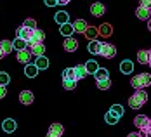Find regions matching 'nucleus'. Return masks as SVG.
Wrapping results in <instances>:
<instances>
[{
	"mask_svg": "<svg viewBox=\"0 0 151 137\" xmlns=\"http://www.w3.org/2000/svg\"><path fill=\"white\" fill-rule=\"evenodd\" d=\"M127 137H141V136H139V132H132V134H129Z\"/></svg>",
	"mask_w": 151,
	"mask_h": 137,
	"instance_id": "nucleus-43",
	"label": "nucleus"
},
{
	"mask_svg": "<svg viewBox=\"0 0 151 137\" xmlns=\"http://www.w3.org/2000/svg\"><path fill=\"white\" fill-rule=\"evenodd\" d=\"M63 80H75L73 68H66V70H63Z\"/></svg>",
	"mask_w": 151,
	"mask_h": 137,
	"instance_id": "nucleus-33",
	"label": "nucleus"
},
{
	"mask_svg": "<svg viewBox=\"0 0 151 137\" xmlns=\"http://www.w3.org/2000/svg\"><path fill=\"white\" fill-rule=\"evenodd\" d=\"M49 130H50V132H54V134H59V136L64 134V127H63L61 123H52V125L49 127Z\"/></svg>",
	"mask_w": 151,
	"mask_h": 137,
	"instance_id": "nucleus-30",
	"label": "nucleus"
},
{
	"mask_svg": "<svg viewBox=\"0 0 151 137\" xmlns=\"http://www.w3.org/2000/svg\"><path fill=\"white\" fill-rule=\"evenodd\" d=\"M109 87H111V80H109V78L99 80V82H97V89H99V90H108Z\"/></svg>",
	"mask_w": 151,
	"mask_h": 137,
	"instance_id": "nucleus-32",
	"label": "nucleus"
},
{
	"mask_svg": "<svg viewBox=\"0 0 151 137\" xmlns=\"http://www.w3.org/2000/svg\"><path fill=\"white\" fill-rule=\"evenodd\" d=\"M146 101H148V92L144 90V89H137L136 94L130 95V99H129V106L132 108V109H139L141 106L146 104Z\"/></svg>",
	"mask_w": 151,
	"mask_h": 137,
	"instance_id": "nucleus-1",
	"label": "nucleus"
},
{
	"mask_svg": "<svg viewBox=\"0 0 151 137\" xmlns=\"http://www.w3.org/2000/svg\"><path fill=\"white\" fill-rule=\"evenodd\" d=\"M63 47H64L66 52H75L76 49H78V42H76V38H73V37H64Z\"/></svg>",
	"mask_w": 151,
	"mask_h": 137,
	"instance_id": "nucleus-5",
	"label": "nucleus"
},
{
	"mask_svg": "<svg viewBox=\"0 0 151 137\" xmlns=\"http://www.w3.org/2000/svg\"><path fill=\"white\" fill-rule=\"evenodd\" d=\"M31 59V52L30 49L26 47V49H21V50H17V61L23 62V64H28Z\"/></svg>",
	"mask_w": 151,
	"mask_h": 137,
	"instance_id": "nucleus-9",
	"label": "nucleus"
},
{
	"mask_svg": "<svg viewBox=\"0 0 151 137\" xmlns=\"http://www.w3.org/2000/svg\"><path fill=\"white\" fill-rule=\"evenodd\" d=\"M71 0H58V4H61V5H66V4H70Z\"/></svg>",
	"mask_w": 151,
	"mask_h": 137,
	"instance_id": "nucleus-42",
	"label": "nucleus"
},
{
	"mask_svg": "<svg viewBox=\"0 0 151 137\" xmlns=\"http://www.w3.org/2000/svg\"><path fill=\"white\" fill-rule=\"evenodd\" d=\"M24 75L28 76V78H35V76L38 75V68L35 66V64H26V68H24Z\"/></svg>",
	"mask_w": 151,
	"mask_h": 137,
	"instance_id": "nucleus-17",
	"label": "nucleus"
},
{
	"mask_svg": "<svg viewBox=\"0 0 151 137\" xmlns=\"http://www.w3.org/2000/svg\"><path fill=\"white\" fill-rule=\"evenodd\" d=\"M150 118L148 116H144V115H137L136 118H134V125H136L137 128H142L144 125H146V122H148Z\"/></svg>",
	"mask_w": 151,
	"mask_h": 137,
	"instance_id": "nucleus-27",
	"label": "nucleus"
},
{
	"mask_svg": "<svg viewBox=\"0 0 151 137\" xmlns=\"http://www.w3.org/2000/svg\"><path fill=\"white\" fill-rule=\"evenodd\" d=\"M115 54H116V47L113 45V44H101V50H99L101 57L111 59V57H115Z\"/></svg>",
	"mask_w": 151,
	"mask_h": 137,
	"instance_id": "nucleus-3",
	"label": "nucleus"
},
{
	"mask_svg": "<svg viewBox=\"0 0 151 137\" xmlns=\"http://www.w3.org/2000/svg\"><path fill=\"white\" fill-rule=\"evenodd\" d=\"M83 35H85L89 40H96V38L99 37V31H97L96 26H87V30L83 31Z\"/></svg>",
	"mask_w": 151,
	"mask_h": 137,
	"instance_id": "nucleus-18",
	"label": "nucleus"
},
{
	"mask_svg": "<svg viewBox=\"0 0 151 137\" xmlns=\"http://www.w3.org/2000/svg\"><path fill=\"white\" fill-rule=\"evenodd\" d=\"M54 19H56L58 24H64V23H70V14L66 11H59V12L54 14Z\"/></svg>",
	"mask_w": 151,
	"mask_h": 137,
	"instance_id": "nucleus-13",
	"label": "nucleus"
},
{
	"mask_svg": "<svg viewBox=\"0 0 151 137\" xmlns=\"http://www.w3.org/2000/svg\"><path fill=\"white\" fill-rule=\"evenodd\" d=\"M56 4H58V0H45V5H47V7H54Z\"/></svg>",
	"mask_w": 151,
	"mask_h": 137,
	"instance_id": "nucleus-39",
	"label": "nucleus"
},
{
	"mask_svg": "<svg viewBox=\"0 0 151 137\" xmlns=\"http://www.w3.org/2000/svg\"><path fill=\"white\" fill-rule=\"evenodd\" d=\"M44 38H45V33L38 28L31 30L30 38H28V45H33V44H44Z\"/></svg>",
	"mask_w": 151,
	"mask_h": 137,
	"instance_id": "nucleus-4",
	"label": "nucleus"
},
{
	"mask_svg": "<svg viewBox=\"0 0 151 137\" xmlns=\"http://www.w3.org/2000/svg\"><path fill=\"white\" fill-rule=\"evenodd\" d=\"M97 31H99V35H103V37H109V35L113 33V28H111V24L104 23V24H101V26L97 28Z\"/></svg>",
	"mask_w": 151,
	"mask_h": 137,
	"instance_id": "nucleus-23",
	"label": "nucleus"
},
{
	"mask_svg": "<svg viewBox=\"0 0 151 137\" xmlns=\"http://www.w3.org/2000/svg\"><path fill=\"white\" fill-rule=\"evenodd\" d=\"M120 71L123 75H130L132 71H134V62L129 61V59H125V61L120 62Z\"/></svg>",
	"mask_w": 151,
	"mask_h": 137,
	"instance_id": "nucleus-12",
	"label": "nucleus"
},
{
	"mask_svg": "<svg viewBox=\"0 0 151 137\" xmlns=\"http://www.w3.org/2000/svg\"><path fill=\"white\" fill-rule=\"evenodd\" d=\"M12 47H14L16 50H21V49H26V47H28V42L23 40V38H17V37H16V40L12 42Z\"/></svg>",
	"mask_w": 151,
	"mask_h": 137,
	"instance_id": "nucleus-28",
	"label": "nucleus"
},
{
	"mask_svg": "<svg viewBox=\"0 0 151 137\" xmlns=\"http://www.w3.org/2000/svg\"><path fill=\"white\" fill-rule=\"evenodd\" d=\"M94 78H96V82L106 80V78H109V71H108L106 68H97V70L94 71Z\"/></svg>",
	"mask_w": 151,
	"mask_h": 137,
	"instance_id": "nucleus-15",
	"label": "nucleus"
},
{
	"mask_svg": "<svg viewBox=\"0 0 151 137\" xmlns=\"http://www.w3.org/2000/svg\"><path fill=\"white\" fill-rule=\"evenodd\" d=\"M2 128H4V132L12 134L16 128H17V123H16V120H12V118H7V120H4V123H2Z\"/></svg>",
	"mask_w": 151,
	"mask_h": 137,
	"instance_id": "nucleus-11",
	"label": "nucleus"
},
{
	"mask_svg": "<svg viewBox=\"0 0 151 137\" xmlns=\"http://www.w3.org/2000/svg\"><path fill=\"white\" fill-rule=\"evenodd\" d=\"M106 12V7L104 4H101V2H94L91 5V14L94 16V17H101V16H104Z\"/></svg>",
	"mask_w": 151,
	"mask_h": 137,
	"instance_id": "nucleus-6",
	"label": "nucleus"
},
{
	"mask_svg": "<svg viewBox=\"0 0 151 137\" xmlns=\"http://www.w3.org/2000/svg\"><path fill=\"white\" fill-rule=\"evenodd\" d=\"M101 44L103 42H97V40H91V44H89V52L91 54H99V50H101Z\"/></svg>",
	"mask_w": 151,
	"mask_h": 137,
	"instance_id": "nucleus-25",
	"label": "nucleus"
},
{
	"mask_svg": "<svg viewBox=\"0 0 151 137\" xmlns=\"http://www.w3.org/2000/svg\"><path fill=\"white\" fill-rule=\"evenodd\" d=\"M30 33H31V30L24 28V26H21V28H17V31H16V37H17V38H23V40H26V42H28Z\"/></svg>",
	"mask_w": 151,
	"mask_h": 137,
	"instance_id": "nucleus-21",
	"label": "nucleus"
},
{
	"mask_svg": "<svg viewBox=\"0 0 151 137\" xmlns=\"http://www.w3.org/2000/svg\"><path fill=\"white\" fill-rule=\"evenodd\" d=\"M28 49H30L31 56H35V57H40V56L45 54V45L44 44H33V45H28Z\"/></svg>",
	"mask_w": 151,
	"mask_h": 137,
	"instance_id": "nucleus-8",
	"label": "nucleus"
},
{
	"mask_svg": "<svg viewBox=\"0 0 151 137\" xmlns=\"http://www.w3.org/2000/svg\"><path fill=\"white\" fill-rule=\"evenodd\" d=\"M2 57H5V54H4V52H2V49H0V59H2Z\"/></svg>",
	"mask_w": 151,
	"mask_h": 137,
	"instance_id": "nucleus-45",
	"label": "nucleus"
},
{
	"mask_svg": "<svg viewBox=\"0 0 151 137\" xmlns=\"http://www.w3.org/2000/svg\"><path fill=\"white\" fill-rule=\"evenodd\" d=\"M87 21H83V19H76L75 23H73V30L78 31V33H83V31L87 30Z\"/></svg>",
	"mask_w": 151,
	"mask_h": 137,
	"instance_id": "nucleus-19",
	"label": "nucleus"
},
{
	"mask_svg": "<svg viewBox=\"0 0 151 137\" xmlns=\"http://www.w3.org/2000/svg\"><path fill=\"white\" fill-rule=\"evenodd\" d=\"M73 73H75V80H82V78L87 76V70H85L83 64H76L73 68Z\"/></svg>",
	"mask_w": 151,
	"mask_h": 137,
	"instance_id": "nucleus-14",
	"label": "nucleus"
},
{
	"mask_svg": "<svg viewBox=\"0 0 151 137\" xmlns=\"http://www.w3.org/2000/svg\"><path fill=\"white\" fill-rule=\"evenodd\" d=\"M24 28H28V30H35L37 28V21L35 19H31V17H28L26 21H24V24H23Z\"/></svg>",
	"mask_w": 151,
	"mask_h": 137,
	"instance_id": "nucleus-37",
	"label": "nucleus"
},
{
	"mask_svg": "<svg viewBox=\"0 0 151 137\" xmlns=\"http://www.w3.org/2000/svg\"><path fill=\"white\" fill-rule=\"evenodd\" d=\"M118 120H120V118H118L115 113H111V111H108L104 115V122L108 123V125H115V123H118Z\"/></svg>",
	"mask_w": 151,
	"mask_h": 137,
	"instance_id": "nucleus-26",
	"label": "nucleus"
},
{
	"mask_svg": "<svg viewBox=\"0 0 151 137\" xmlns=\"http://www.w3.org/2000/svg\"><path fill=\"white\" fill-rule=\"evenodd\" d=\"M141 5H144V7H151V0H141Z\"/></svg>",
	"mask_w": 151,
	"mask_h": 137,
	"instance_id": "nucleus-40",
	"label": "nucleus"
},
{
	"mask_svg": "<svg viewBox=\"0 0 151 137\" xmlns=\"http://www.w3.org/2000/svg\"><path fill=\"white\" fill-rule=\"evenodd\" d=\"M136 16L141 21H148L151 17V7H144V5H139L136 9Z\"/></svg>",
	"mask_w": 151,
	"mask_h": 137,
	"instance_id": "nucleus-7",
	"label": "nucleus"
},
{
	"mask_svg": "<svg viewBox=\"0 0 151 137\" xmlns=\"http://www.w3.org/2000/svg\"><path fill=\"white\" fill-rule=\"evenodd\" d=\"M139 136L141 137H151V118L146 122L142 128H139Z\"/></svg>",
	"mask_w": 151,
	"mask_h": 137,
	"instance_id": "nucleus-24",
	"label": "nucleus"
},
{
	"mask_svg": "<svg viewBox=\"0 0 151 137\" xmlns=\"http://www.w3.org/2000/svg\"><path fill=\"white\" fill-rule=\"evenodd\" d=\"M83 66H85L87 73H92V75H94V71H96V70L99 68V64H97V62L94 61V59H91V61H87L85 64H83Z\"/></svg>",
	"mask_w": 151,
	"mask_h": 137,
	"instance_id": "nucleus-29",
	"label": "nucleus"
},
{
	"mask_svg": "<svg viewBox=\"0 0 151 137\" xmlns=\"http://www.w3.org/2000/svg\"><path fill=\"white\" fill-rule=\"evenodd\" d=\"M137 61L141 62V64H148V50H139L137 52Z\"/></svg>",
	"mask_w": 151,
	"mask_h": 137,
	"instance_id": "nucleus-31",
	"label": "nucleus"
},
{
	"mask_svg": "<svg viewBox=\"0 0 151 137\" xmlns=\"http://www.w3.org/2000/svg\"><path fill=\"white\" fill-rule=\"evenodd\" d=\"M35 66L38 68V71H40V70H47V68H49V59H47L45 56H40V57H37Z\"/></svg>",
	"mask_w": 151,
	"mask_h": 137,
	"instance_id": "nucleus-22",
	"label": "nucleus"
},
{
	"mask_svg": "<svg viewBox=\"0 0 151 137\" xmlns=\"http://www.w3.org/2000/svg\"><path fill=\"white\" fill-rule=\"evenodd\" d=\"M47 137H61L59 134H54V132H50V130H49V132H47Z\"/></svg>",
	"mask_w": 151,
	"mask_h": 137,
	"instance_id": "nucleus-41",
	"label": "nucleus"
},
{
	"mask_svg": "<svg viewBox=\"0 0 151 137\" xmlns=\"http://www.w3.org/2000/svg\"><path fill=\"white\" fill-rule=\"evenodd\" d=\"M148 30L151 31V17H150V19H148Z\"/></svg>",
	"mask_w": 151,
	"mask_h": 137,
	"instance_id": "nucleus-44",
	"label": "nucleus"
},
{
	"mask_svg": "<svg viewBox=\"0 0 151 137\" xmlns=\"http://www.w3.org/2000/svg\"><path fill=\"white\" fill-rule=\"evenodd\" d=\"M63 87L66 90H73L76 87V80H63Z\"/></svg>",
	"mask_w": 151,
	"mask_h": 137,
	"instance_id": "nucleus-35",
	"label": "nucleus"
},
{
	"mask_svg": "<svg viewBox=\"0 0 151 137\" xmlns=\"http://www.w3.org/2000/svg\"><path fill=\"white\" fill-rule=\"evenodd\" d=\"M109 111H111V113H115V115L120 118L122 115H123V106H122V104H113V106L109 108Z\"/></svg>",
	"mask_w": 151,
	"mask_h": 137,
	"instance_id": "nucleus-34",
	"label": "nucleus"
},
{
	"mask_svg": "<svg viewBox=\"0 0 151 137\" xmlns=\"http://www.w3.org/2000/svg\"><path fill=\"white\" fill-rule=\"evenodd\" d=\"M19 101H21V104L30 106L31 103H33V92L31 90H23L21 94H19Z\"/></svg>",
	"mask_w": 151,
	"mask_h": 137,
	"instance_id": "nucleus-10",
	"label": "nucleus"
},
{
	"mask_svg": "<svg viewBox=\"0 0 151 137\" xmlns=\"http://www.w3.org/2000/svg\"><path fill=\"white\" fill-rule=\"evenodd\" d=\"M59 31H61V35H63V37H71V35L75 33L71 23H64V24H61V30Z\"/></svg>",
	"mask_w": 151,
	"mask_h": 137,
	"instance_id": "nucleus-16",
	"label": "nucleus"
},
{
	"mask_svg": "<svg viewBox=\"0 0 151 137\" xmlns=\"http://www.w3.org/2000/svg\"><path fill=\"white\" fill-rule=\"evenodd\" d=\"M9 82H11V76L5 71H0V85H9Z\"/></svg>",
	"mask_w": 151,
	"mask_h": 137,
	"instance_id": "nucleus-36",
	"label": "nucleus"
},
{
	"mask_svg": "<svg viewBox=\"0 0 151 137\" xmlns=\"http://www.w3.org/2000/svg\"><path fill=\"white\" fill-rule=\"evenodd\" d=\"M148 64H150V68H151V61H148Z\"/></svg>",
	"mask_w": 151,
	"mask_h": 137,
	"instance_id": "nucleus-47",
	"label": "nucleus"
},
{
	"mask_svg": "<svg viewBox=\"0 0 151 137\" xmlns=\"http://www.w3.org/2000/svg\"><path fill=\"white\" fill-rule=\"evenodd\" d=\"M0 49H2V52L7 56V54H11L12 50H14V47H12V42L11 40H2L0 42Z\"/></svg>",
	"mask_w": 151,
	"mask_h": 137,
	"instance_id": "nucleus-20",
	"label": "nucleus"
},
{
	"mask_svg": "<svg viewBox=\"0 0 151 137\" xmlns=\"http://www.w3.org/2000/svg\"><path fill=\"white\" fill-rule=\"evenodd\" d=\"M148 61H151V50H148Z\"/></svg>",
	"mask_w": 151,
	"mask_h": 137,
	"instance_id": "nucleus-46",
	"label": "nucleus"
},
{
	"mask_svg": "<svg viewBox=\"0 0 151 137\" xmlns=\"http://www.w3.org/2000/svg\"><path fill=\"white\" fill-rule=\"evenodd\" d=\"M130 85H132L136 90L137 89H146V87H150L151 85V75L150 73H141V75L132 76Z\"/></svg>",
	"mask_w": 151,
	"mask_h": 137,
	"instance_id": "nucleus-2",
	"label": "nucleus"
},
{
	"mask_svg": "<svg viewBox=\"0 0 151 137\" xmlns=\"http://www.w3.org/2000/svg\"><path fill=\"white\" fill-rule=\"evenodd\" d=\"M7 95V89H5V85H0V99H4Z\"/></svg>",
	"mask_w": 151,
	"mask_h": 137,
	"instance_id": "nucleus-38",
	"label": "nucleus"
}]
</instances>
